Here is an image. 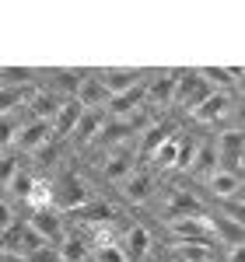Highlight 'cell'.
Listing matches in <instances>:
<instances>
[{
	"instance_id": "cell-15",
	"label": "cell",
	"mask_w": 245,
	"mask_h": 262,
	"mask_svg": "<svg viewBox=\"0 0 245 262\" xmlns=\"http://www.w3.org/2000/svg\"><path fill=\"white\" fill-rule=\"evenodd\" d=\"M105 126V112L102 108H84L77 126H74V133L67 137V140L74 143V147H91V143L98 140V133H102Z\"/></svg>"
},
{
	"instance_id": "cell-20",
	"label": "cell",
	"mask_w": 245,
	"mask_h": 262,
	"mask_svg": "<svg viewBox=\"0 0 245 262\" xmlns=\"http://www.w3.org/2000/svg\"><path fill=\"white\" fill-rule=\"evenodd\" d=\"M179 143H182V137L179 133H172V137H165L147 158H151V168L161 175V171H175V161H179Z\"/></svg>"
},
{
	"instance_id": "cell-25",
	"label": "cell",
	"mask_w": 245,
	"mask_h": 262,
	"mask_svg": "<svg viewBox=\"0 0 245 262\" xmlns=\"http://www.w3.org/2000/svg\"><path fill=\"white\" fill-rule=\"evenodd\" d=\"M88 74V70H53V84H49V91H77V84H81V77Z\"/></svg>"
},
{
	"instance_id": "cell-13",
	"label": "cell",
	"mask_w": 245,
	"mask_h": 262,
	"mask_svg": "<svg viewBox=\"0 0 245 262\" xmlns=\"http://www.w3.org/2000/svg\"><path fill=\"white\" fill-rule=\"evenodd\" d=\"M49 140H53L49 122H21L18 133H14V150H18V154H35V150H42Z\"/></svg>"
},
{
	"instance_id": "cell-28",
	"label": "cell",
	"mask_w": 245,
	"mask_h": 262,
	"mask_svg": "<svg viewBox=\"0 0 245 262\" xmlns=\"http://www.w3.org/2000/svg\"><path fill=\"white\" fill-rule=\"evenodd\" d=\"M0 84H35V70H28V67H0Z\"/></svg>"
},
{
	"instance_id": "cell-32",
	"label": "cell",
	"mask_w": 245,
	"mask_h": 262,
	"mask_svg": "<svg viewBox=\"0 0 245 262\" xmlns=\"http://www.w3.org/2000/svg\"><path fill=\"white\" fill-rule=\"evenodd\" d=\"M193 154H196V143L189 140V137H182V143H179V161H175V171H189Z\"/></svg>"
},
{
	"instance_id": "cell-10",
	"label": "cell",
	"mask_w": 245,
	"mask_h": 262,
	"mask_svg": "<svg viewBox=\"0 0 245 262\" xmlns=\"http://www.w3.org/2000/svg\"><path fill=\"white\" fill-rule=\"evenodd\" d=\"M161 213H165V221H175V217H193V213H203V206H200V200L193 196V189H186V185H168Z\"/></svg>"
},
{
	"instance_id": "cell-3",
	"label": "cell",
	"mask_w": 245,
	"mask_h": 262,
	"mask_svg": "<svg viewBox=\"0 0 245 262\" xmlns=\"http://www.w3.org/2000/svg\"><path fill=\"white\" fill-rule=\"evenodd\" d=\"M235 108H238V105H235V95H231V91H210L189 116H193L196 126H217V129H221L224 119L235 112Z\"/></svg>"
},
{
	"instance_id": "cell-9",
	"label": "cell",
	"mask_w": 245,
	"mask_h": 262,
	"mask_svg": "<svg viewBox=\"0 0 245 262\" xmlns=\"http://www.w3.org/2000/svg\"><path fill=\"white\" fill-rule=\"evenodd\" d=\"M165 262H217L214 242H172L165 248Z\"/></svg>"
},
{
	"instance_id": "cell-16",
	"label": "cell",
	"mask_w": 245,
	"mask_h": 262,
	"mask_svg": "<svg viewBox=\"0 0 245 262\" xmlns=\"http://www.w3.org/2000/svg\"><path fill=\"white\" fill-rule=\"evenodd\" d=\"M56 252H60V262H88V255H91L88 231H81V227H67V234L56 242Z\"/></svg>"
},
{
	"instance_id": "cell-4",
	"label": "cell",
	"mask_w": 245,
	"mask_h": 262,
	"mask_svg": "<svg viewBox=\"0 0 245 262\" xmlns=\"http://www.w3.org/2000/svg\"><path fill=\"white\" fill-rule=\"evenodd\" d=\"M137 161H140L137 143L112 147V150H105V158L98 161V175H102V182H122L133 168H137Z\"/></svg>"
},
{
	"instance_id": "cell-23",
	"label": "cell",
	"mask_w": 245,
	"mask_h": 262,
	"mask_svg": "<svg viewBox=\"0 0 245 262\" xmlns=\"http://www.w3.org/2000/svg\"><path fill=\"white\" fill-rule=\"evenodd\" d=\"M217 171V150H214V140H196V154H193V164H189V175L196 179H207Z\"/></svg>"
},
{
	"instance_id": "cell-33",
	"label": "cell",
	"mask_w": 245,
	"mask_h": 262,
	"mask_svg": "<svg viewBox=\"0 0 245 262\" xmlns=\"http://www.w3.org/2000/svg\"><path fill=\"white\" fill-rule=\"evenodd\" d=\"M14 221H18V217H14V210H11V203H7L4 196H0V234H4V231H7V227H11Z\"/></svg>"
},
{
	"instance_id": "cell-21",
	"label": "cell",
	"mask_w": 245,
	"mask_h": 262,
	"mask_svg": "<svg viewBox=\"0 0 245 262\" xmlns=\"http://www.w3.org/2000/svg\"><path fill=\"white\" fill-rule=\"evenodd\" d=\"M81 105L70 98L63 101L60 108H56V116H53V122H49V129H53V140H67L70 133H74V126H77V119H81Z\"/></svg>"
},
{
	"instance_id": "cell-17",
	"label": "cell",
	"mask_w": 245,
	"mask_h": 262,
	"mask_svg": "<svg viewBox=\"0 0 245 262\" xmlns=\"http://www.w3.org/2000/svg\"><path fill=\"white\" fill-rule=\"evenodd\" d=\"M207 189H210V196H214L217 203L238 200V196H242V175H238V171L217 168L214 175H207Z\"/></svg>"
},
{
	"instance_id": "cell-29",
	"label": "cell",
	"mask_w": 245,
	"mask_h": 262,
	"mask_svg": "<svg viewBox=\"0 0 245 262\" xmlns=\"http://www.w3.org/2000/svg\"><path fill=\"white\" fill-rule=\"evenodd\" d=\"M32 182H35V175H28L25 168H18V171H14V179L7 182V192H11L14 200H25V196H28V189H32Z\"/></svg>"
},
{
	"instance_id": "cell-30",
	"label": "cell",
	"mask_w": 245,
	"mask_h": 262,
	"mask_svg": "<svg viewBox=\"0 0 245 262\" xmlns=\"http://www.w3.org/2000/svg\"><path fill=\"white\" fill-rule=\"evenodd\" d=\"M21 168V154H0V189H7V182L14 179Z\"/></svg>"
},
{
	"instance_id": "cell-6",
	"label": "cell",
	"mask_w": 245,
	"mask_h": 262,
	"mask_svg": "<svg viewBox=\"0 0 245 262\" xmlns=\"http://www.w3.org/2000/svg\"><path fill=\"white\" fill-rule=\"evenodd\" d=\"M210 91H214V88H210L196 70H179V81H175V101H172V105H182L186 112H193Z\"/></svg>"
},
{
	"instance_id": "cell-24",
	"label": "cell",
	"mask_w": 245,
	"mask_h": 262,
	"mask_svg": "<svg viewBox=\"0 0 245 262\" xmlns=\"http://www.w3.org/2000/svg\"><path fill=\"white\" fill-rule=\"evenodd\" d=\"M21 203H25L28 213H35V210H53V185H49V179H35L32 189H28V196Z\"/></svg>"
},
{
	"instance_id": "cell-14",
	"label": "cell",
	"mask_w": 245,
	"mask_h": 262,
	"mask_svg": "<svg viewBox=\"0 0 245 262\" xmlns=\"http://www.w3.org/2000/svg\"><path fill=\"white\" fill-rule=\"evenodd\" d=\"M116 242H119L126 262H144V259H147V252H151V231H147L144 224H130Z\"/></svg>"
},
{
	"instance_id": "cell-2",
	"label": "cell",
	"mask_w": 245,
	"mask_h": 262,
	"mask_svg": "<svg viewBox=\"0 0 245 262\" xmlns=\"http://www.w3.org/2000/svg\"><path fill=\"white\" fill-rule=\"evenodd\" d=\"M154 192H158V171H154L151 164H137V168L119 182V196H122V203H130V206H144L147 200H154Z\"/></svg>"
},
{
	"instance_id": "cell-1",
	"label": "cell",
	"mask_w": 245,
	"mask_h": 262,
	"mask_svg": "<svg viewBox=\"0 0 245 262\" xmlns=\"http://www.w3.org/2000/svg\"><path fill=\"white\" fill-rule=\"evenodd\" d=\"M53 185V210L56 213H74L77 206H84L88 200H95L91 196V189H88V182L77 175V171H60L56 179H49Z\"/></svg>"
},
{
	"instance_id": "cell-27",
	"label": "cell",
	"mask_w": 245,
	"mask_h": 262,
	"mask_svg": "<svg viewBox=\"0 0 245 262\" xmlns=\"http://www.w3.org/2000/svg\"><path fill=\"white\" fill-rule=\"evenodd\" d=\"M21 126V116H0V154H7V147H14V133Z\"/></svg>"
},
{
	"instance_id": "cell-19",
	"label": "cell",
	"mask_w": 245,
	"mask_h": 262,
	"mask_svg": "<svg viewBox=\"0 0 245 262\" xmlns=\"http://www.w3.org/2000/svg\"><path fill=\"white\" fill-rule=\"evenodd\" d=\"M207 224H210V238L214 245L221 242L228 248H235V245H242V224L224 217V213H207Z\"/></svg>"
},
{
	"instance_id": "cell-7",
	"label": "cell",
	"mask_w": 245,
	"mask_h": 262,
	"mask_svg": "<svg viewBox=\"0 0 245 262\" xmlns=\"http://www.w3.org/2000/svg\"><path fill=\"white\" fill-rule=\"evenodd\" d=\"M175 81H179V70H161V74L147 77V84H144V105L151 112H158L161 105H172L175 101Z\"/></svg>"
},
{
	"instance_id": "cell-31",
	"label": "cell",
	"mask_w": 245,
	"mask_h": 262,
	"mask_svg": "<svg viewBox=\"0 0 245 262\" xmlns=\"http://www.w3.org/2000/svg\"><path fill=\"white\" fill-rule=\"evenodd\" d=\"M21 262H60V252H56V245H39V248H32Z\"/></svg>"
},
{
	"instance_id": "cell-11",
	"label": "cell",
	"mask_w": 245,
	"mask_h": 262,
	"mask_svg": "<svg viewBox=\"0 0 245 262\" xmlns=\"http://www.w3.org/2000/svg\"><path fill=\"white\" fill-rule=\"evenodd\" d=\"M98 81H102V88L109 91V98H112V95H122V91L137 88L140 81H147V70H137V67H109V70H98Z\"/></svg>"
},
{
	"instance_id": "cell-26",
	"label": "cell",
	"mask_w": 245,
	"mask_h": 262,
	"mask_svg": "<svg viewBox=\"0 0 245 262\" xmlns=\"http://www.w3.org/2000/svg\"><path fill=\"white\" fill-rule=\"evenodd\" d=\"M91 262H126V255H122L119 242H102L91 248V255H88Z\"/></svg>"
},
{
	"instance_id": "cell-22",
	"label": "cell",
	"mask_w": 245,
	"mask_h": 262,
	"mask_svg": "<svg viewBox=\"0 0 245 262\" xmlns=\"http://www.w3.org/2000/svg\"><path fill=\"white\" fill-rule=\"evenodd\" d=\"M35 95V84H0V116H14Z\"/></svg>"
},
{
	"instance_id": "cell-5",
	"label": "cell",
	"mask_w": 245,
	"mask_h": 262,
	"mask_svg": "<svg viewBox=\"0 0 245 262\" xmlns=\"http://www.w3.org/2000/svg\"><path fill=\"white\" fill-rule=\"evenodd\" d=\"M63 221H74L77 227H81V231H95V227H105V224L116 221V206L95 196V200L84 203V206H77L74 213H67Z\"/></svg>"
},
{
	"instance_id": "cell-34",
	"label": "cell",
	"mask_w": 245,
	"mask_h": 262,
	"mask_svg": "<svg viewBox=\"0 0 245 262\" xmlns=\"http://www.w3.org/2000/svg\"><path fill=\"white\" fill-rule=\"evenodd\" d=\"M242 252H245V245H235V248H228V262H242Z\"/></svg>"
},
{
	"instance_id": "cell-18",
	"label": "cell",
	"mask_w": 245,
	"mask_h": 262,
	"mask_svg": "<svg viewBox=\"0 0 245 262\" xmlns=\"http://www.w3.org/2000/svg\"><path fill=\"white\" fill-rule=\"evenodd\" d=\"M74 101L81 105V108H105V101H109V91L102 88L98 81V74H84L81 84H77V91H74Z\"/></svg>"
},
{
	"instance_id": "cell-8",
	"label": "cell",
	"mask_w": 245,
	"mask_h": 262,
	"mask_svg": "<svg viewBox=\"0 0 245 262\" xmlns=\"http://www.w3.org/2000/svg\"><path fill=\"white\" fill-rule=\"evenodd\" d=\"M172 242H214L210 238V224H207V210L203 213H193V217H175V221H165Z\"/></svg>"
},
{
	"instance_id": "cell-12",
	"label": "cell",
	"mask_w": 245,
	"mask_h": 262,
	"mask_svg": "<svg viewBox=\"0 0 245 262\" xmlns=\"http://www.w3.org/2000/svg\"><path fill=\"white\" fill-rule=\"evenodd\" d=\"M25 224H28L46 245H56L63 234H67V221H63V213H56V210H35V213H28Z\"/></svg>"
}]
</instances>
